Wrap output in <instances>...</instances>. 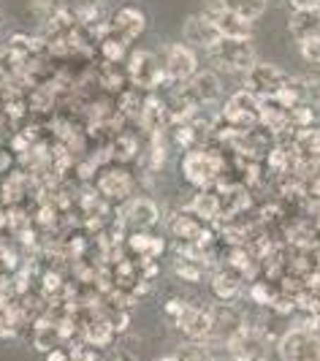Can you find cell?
<instances>
[{
  "label": "cell",
  "mask_w": 320,
  "mask_h": 361,
  "mask_svg": "<svg viewBox=\"0 0 320 361\" xmlns=\"http://www.w3.org/2000/svg\"><path fill=\"white\" fill-rule=\"evenodd\" d=\"M182 174L196 190H214V185H220V174H223V158L209 147L187 149L182 158Z\"/></svg>",
  "instance_id": "cell-1"
},
{
  "label": "cell",
  "mask_w": 320,
  "mask_h": 361,
  "mask_svg": "<svg viewBox=\"0 0 320 361\" xmlns=\"http://www.w3.org/2000/svg\"><path fill=\"white\" fill-rule=\"evenodd\" d=\"M207 52L214 60V66L231 73H247L258 63L252 41H245V38H217Z\"/></svg>",
  "instance_id": "cell-2"
},
{
  "label": "cell",
  "mask_w": 320,
  "mask_h": 361,
  "mask_svg": "<svg viewBox=\"0 0 320 361\" xmlns=\"http://www.w3.org/2000/svg\"><path fill=\"white\" fill-rule=\"evenodd\" d=\"M125 71H128V82L142 92L158 90L160 85H166V68L163 60L149 49H136L128 54L125 60Z\"/></svg>",
  "instance_id": "cell-3"
},
{
  "label": "cell",
  "mask_w": 320,
  "mask_h": 361,
  "mask_svg": "<svg viewBox=\"0 0 320 361\" xmlns=\"http://www.w3.org/2000/svg\"><path fill=\"white\" fill-rule=\"evenodd\" d=\"M277 353L283 361H320V334L315 326H290L277 340Z\"/></svg>",
  "instance_id": "cell-4"
},
{
  "label": "cell",
  "mask_w": 320,
  "mask_h": 361,
  "mask_svg": "<svg viewBox=\"0 0 320 361\" xmlns=\"http://www.w3.org/2000/svg\"><path fill=\"white\" fill-rule=\"evenodd\" d=\"M261 109H264V101L258 95H252L250 90H239L226 101L223 123L239 128V130H250V128L261 126Z\"/></svg>",
  "instance_id": "cell-5"
},
{
  "label": "cell",
  "mask_w": 320,
  "mask_h": 361,
  "mask_svg": "<svg viewBox=\"0 0 320 361\" xmlns=\"http://www.w3.org/2000/svg\"><path fill=\"white\" fill-rule=\"evenodd\" d=\"M288 82V73L274 66V63H255L247 73H245V90H250L252 95H258L261 101H269V98H277V92L285 87Z\"/></svg>",
  "instance_id": "cell-6"
},
{
  "label": "cell",
  "mask_w": 320,
  "mask_h": 361,
  "mask_svg": "<svg viewBox=\"0 0 320 361\" xmlns=\"http://www.w3.org/2000/svg\"><path fill=\"white\" fill-rule=\"evenodd\" d=\"M163 68H166V82L171 85H187L198 73V54L187 44H171L163 54Z\"/></svg>",
  "instance_id": "cell-7"
},
{
  "label": "cell",
  "mask_w": 320,
  "mask_h": 361,
  "mask_svg": "<svg viewBox=\"0 0 320 361\" xmlns=\"http://www.w3.org/2000/svg\"><path fill=\"white\" fill-rule=\"evenodd\" d=\"M204 14L209 17L214 30L220 33V38H245V41H252V36H255V25L247 22L245 17H239V14H233L231 8H226L223 3H212Z\"/></svg>",
  "instance_id": "cell-8"
},
{
  "label": "cell",
  "mask_w": 320,
  "mask_h": 361,
  "mask_svg": "<svg viewBox=\"0 0 320 361\" xmlns=\"http://www.w3.org/2000/svg\"><path fill=\"white\" fill-rule=\"evenodd\" d=\"M144 30H147V14H144L139 6H120V8L111 14L109 33L123 38L125 44H133L136 38H142Z\"/></svg>",
  "instance_id": "cell-9"
},
{
  "label": "cell",
  "mask_w": 320,
  "mask_h": 361,
  "mask_svg": "<svg viewBox=\"0 0 320 361\" xmlns=\"http://www.w3.org/2000/svg\"><path fill=\"white\" fill-rule=\"evenodd\" d=\"M133 185H136V180H133V174H130L128 169L111 166V169H104L101 177H98V193H101L104 199L125 201V199H130Z\"/></svg>",
  "instance_id": "cell-10"
},
{
  "label": "cell",
  "mask_w": 320,
  "mask_h": 361,
  "mask_svg": "<svg viewBox=\"0 0 320 361\" xmlns=\"http://www.w3.org/2000/svg\"><path fill=\"white\" fill-rule=\"evenodd\" d=\"M177 324L187 340L204 343L214 331V312H209V310H204V307H196V305H187L185 312L177 318Z\"/></svg>",
  "instance_id": "cell-11"
},
{
  "label": "cell",
  "mask_w": 320,
  "mask_h": 361,
  "mask_svg": "<svg viewBox=\"0 0 320 361\" xmlns=\"http://www.w3.org/2000/svg\"><path fill=\"white\" fill-rule=\"evenodd\" d=\"M185 92L196 101L198 106H212L223 95V82L214 71H198L187 85H182Z\"/></svg>",
  "instance_id": "cell-12"
},
{
  "label": "cell",
  "mask_w": 320,
  "mask_h": 361,
  "mask_svg": "<svg viewBox=\"0 0 320 361\" xmlns=\"http://www.w3.org/2000/svg\"><path fill=\"white\" fill-rule=\"evenodd\" d=\"M160 207L152 199H130L123 209V223L133 231H147L158 226Z\"/></svg>",
  "instance_id": "cell-13"
},
{
  "label": "cell",
  "mask_w": 320,
  "mask_h": 361,
  "mask_svg": "<svg viewBox=\"0 0 320 361\" xmlns=\"http://www.w3.org/2000/svg\"><path fill=\"white\" fill-rule=\"evenodd\" d=\"M182 36H185V44L193 47V49H209L214 41L220 38V33L214 30V25L209 22V17L201 11V14H193V17L185 19V27H182Z\"/></svg>",
  "instance_id": "cell-14"
},
{
  "label": "cell",
  "mask_w": 320,
  "mask_h": 361,
  "mask_svg": "<svg viewBox=\"0 0 320 361\" xmlns=\"http://www.w3.org/2000/svg\"><path fill=\"white\" fill-rule=\"evenodd\" d=\"M288 30L296 38V44L307 38H320V8H293L288 19Z\"/></svg>",
  "instance_id": "cell-15"
},
{
  "label": "cell",
  "mask_w": 320,
  "mask_h": 361,
  "mask_svg": "<svg viewBox=\"0 0 320 361\" xmlns=\"http://www.w3.org/2000/svg\"><path fill=\"white\" fill-rule=\"evenodd\" d=\"M168 231L177 236L179 242H196V245L201 242V236H207L201 228V220L187 209H179L168 217Z\"/></svg>",
  "instance_id": "cell-16"
},
{
  "label": "cell",
  "mask_w": 320,
  "mask_h": 361,
  "mask_svg": "<svg viewBox=\"0 0 320 361\" xmlns=\"http://www.w3.org/2000/svg\"><path fill=\"white\" fill-rule=\"evenodd\" d=\"M185 209L193 212L198 220H217V217H223L220 193H217V190H196L193 201H190Z\"/></svg>",
  "instance_id": "cell-17"
},
{
  "label": "cell",
  "mask_w": 320,
  "mask_h": 361,
  "mask_svg": "<svg viewBox=\"0 0 320 361\" xmlns=\"http://www.w3.org/2000/svg\"><path fill=\"white\" fill-rule=\"evenodd\" d=\"M212 290L217 299L223 302H233L239 293H242V271L239 269H223L214 274Z\"/></svg>",
  "instance_id": "cell-18"
},
{
  "label": "cell",
  "mask_w": 320,
  "mask_h": 361,
  "mask_svg": "<svg viewBox=\"0 0 320 361\" xmlns=\"http://www.w3.org/2000/svg\"><path fill=\"white\" fill-rule=\"evenodd\" d=\"M217 3H223L226 8H231L233 14L245 17L252 25L266 14V6H269V0H217Z\"/></svg>",
  "instance_id": "cell-19"
},
{
  "label": "cell",
  "mask_w": 320,
  "mask_h": 361,
  "mask_svg": "<svg viewBox=\"0 0 320 361\" xmlns=\"http://www.w3.org/2000/svg\"><path fill=\"white\" fill-rule=\"evenodd\" d=\"M98 79H101V85L111 92H123L125 85H128V71H125L120 63H101V68H98Z\"/></svg>",
  "instance_id": "cell-20"
},
{
  "label": "cell",
  "mask_w": 320,
  "mask_h": 361,
  "mask_svg": "<svg viewBox=\"0 0 320 361\" xmlns=\"http://www.w3.org/2000/svg\"><path fill=\"white\" fill-rule=\"evenodd\" d=\"M128 47H130V44H125L123 38L111 36V33L98 41V52H101V57H104L106 63H123V60H128V54H130Z\"/></svg>",
  "instance_id": "cell-21"
},
{
  "label": "cell",
  "mask_w": 320,
  "mask_h": 361,
  "mask_svg": "<svg viewBox=\"0 0 320 361\" xmlns=\"http://www.w3.org/2000/svg\"><path fill=\"white\" fill-rule=\"evenodd\" d=\"M177 356V361H212V356H209V350H207V345L204 343H185L179 345V350L174 353Z\"/></svg>",
  "instance_id": "cell-22"
},
{
  "label": "cell",
  "mask_w": 320,
  "mask_h": 361,
  "mask_svg": "<svg viewBox=\"0 0 320 361\" xmlns=\"http://www.w3.org/2000/svg\"><path fill=\"white\" fill-rule=\"evenodd\" d=\"M299 54H302L304 63L320 68V38H307V41H299Z\"/></svg>",
  "instance_id": "cell-23"
},
{
  "label": "cell",
  "mask_w": 320,
  "mask_h": 361,
  "mask_svg": "<svg viewBox=\"0 0 320 361\" xmlns=\"http://www.w3.org/2000/svg\"><path fill=\"white\" fill-rule=\"evenodd\" d=\"M60 6H63V0H30V11L44 19V22L52 17Z\"/></svg>",
  "instance_id": "cell-24"
},
{
  "label": "cell",
  "mask_w": 320,
  "mask_h": 361,
  "mask_svg": "<svg viewBox=\"0 0 320 361\" xmlns=\"http://www.w3.org/2000/svg\"><path fill=\"white\" fill-rule=\"evenodd\" d=\"M250 293H252V299H255L258 305H277V296H271L269 286H264V283H255Z\"/></svg>",
  "instance_id": "cell-25"
},
{
  "label": "cell",
  "mask_w": 320,
  "mask_h": 361,
  "mask_svg": "<svg viewBox=\"0 0 320 361\" xmlns=\"http://www.w3.org/2000/svg\"><path fill=\"white\" fill-rule=\"evenodd\" d=\"M8 166H11V155H8V152H3V149H0V171H6V169H8Z\"/></svg>",
  "instance_id": "cell-26"
},
{
  "label": "cell",
  "mask_w": 320,
  "mask_h": 361,
  "mask_svg": "<svg viewBox=\"0 0 320 361\" xmlns=\"http://www.w3.org/2000/svg\"><path fill=\"white\" fill-rule=\"evenodd\" d=\"M49 361H68V353H63V350H52V353H49Z\"/></svg>",
  "instance_id": "cell-27"
},
{
  "label": "cell",
  "mask_w": 320,
  "mask_h": 361,
  "mask_svg": "<svg viewBox=\"0 0 320 361\" xmlns=\"http://www.w3.org/2000/svg\"><path fill=\"white\" fill-rule=\"evenodd\" d=\"M158 361H177V356H163V359H158Z\"/></svg>",
  "instance_id": "cell-28"
},
{
  "label": "cell",
  "mask_w": 320,
  "mask_h": 361,
  "mask_svg": "<svg viewBox=\"0 0 320 361\" xmlns=\"http://www.w3.org/2000/svg\"><path fill=\"white\" fill-rule=\"evenodd\" d=\"M212 361H223V359H212Z\"/></svg>",
  "instance_id": "cell-29"
}]
</instances>
